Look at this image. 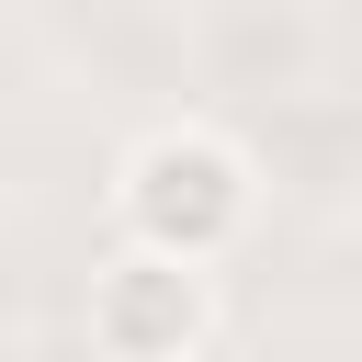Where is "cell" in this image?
Segmentation results:
<instances>
[{"instance_id":"cell-1","label":"cell","mask_w":362,"mask_h":362,"mask_svg":"<svg viewBox=\"0 0 362 362\" xmlns=\"http://www.w3.org/2000/svg\"><path fill=\"white\" fill-rule=\"evenodd\" d=\"M260 215V170L226 124H147L124 158H113V249H147V260H181V272H215Z\"/></svg>"},{"instance_id":"cell-2","label":"cell","mask_w":362,"mask_h":362,"mask_svg":"<svg viewBox=\"0 0 362 362\" xmlns=\"http://www.w3.org/2000/svg\"><path fill=\"white\" fill-rule=\"evenodd\" d=\"M204 339H215V272H181L147 249H113L90 272V351L102 362H192Z\"/></svg>"}]
</instances>
